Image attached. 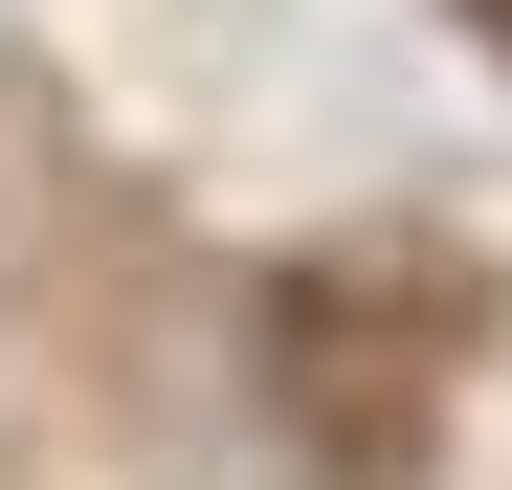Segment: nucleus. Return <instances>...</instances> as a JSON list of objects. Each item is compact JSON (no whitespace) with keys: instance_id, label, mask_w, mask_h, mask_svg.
Segmentation results:
<instances>
[{"instance_id":"nucleus-1","label":"nucleus","mask_w":512,"mask_h":490,"mask_svg":"<svg viewBox=\"0 0 512 490\" xmlns=\"http://www.w3.org/2000/svg\"><path fill=\"white\" fill-rule=\"evenodd\" d=\"M446 357H468V245H312V268L268 290V401H290V446L334 490H401L423 446H446Z\"/></svg>"},{"instance_id":"nucleus-2","label":"nucleus","mask_w":512,"mask_h":490,"mask_svg":"<svg viewBox=\"0 0 512 490\" xmlns=\"http://www.w3.org/2000/svg\"><path fill=\"white\" fill-rule=\"evenodd\" d=\"M468 23H490V45H512V0H468Z\"/></svg>"}]
</instances>
